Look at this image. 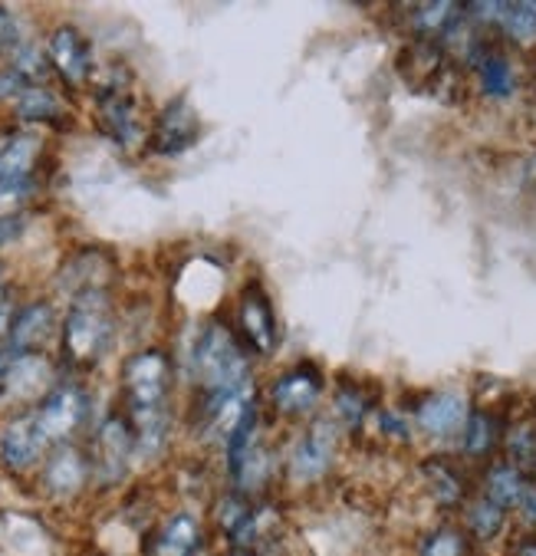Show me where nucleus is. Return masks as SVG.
<instances>
[{"mask_svg":"<svg viewBox=\"0 0 536 556\" xmlns=\"http://www.w3.org/2000/svg\"><path fill=\"white\" fill-rule=\"evenodd\" d=\"M319 395H323V372L316 366H296L286 376H280L270 389L273 408L286 418H299L316 408Z\"/></svg>","mask_w":536,"mask_h":556,"instance_id":"7","label":"nucleus"},{"mask_svg":"<svg viewBox=\"0 0 536 556\" xmlns=\"http://www.w3.org/2000/svg\"><path fill=\"white\" fill-rule=\"evenodd\" d=\"M110 337H113V319L110 309H105V296L99 290L82 293L66 316V340H63L66 356L86 366L102 356V350L110 346Z\"/></svg>","mask_w":536,"mask_h":556,"instance_id":"3","label":"nucleus"},{"mask_svg":"<svg viewBox=\"0 0 536 556\" xmlns=\"http://www.w3.org/2000/svg\"><path fill=\"white\" fill-rule=\"evenodd\" d=\"M17 113L27 123H53L60 116V99L50 89H37L30 86L21 99H17Z\"/></svg>","mask_w":536,"mask_h":556,"instance_id":"27","label":"nucleus"},{"mask_svg":"<svg viewBox=\"0 0 536 556\" xmlns=\"http://www.w3.org/2000/svg\"><path fill=\"white\" fill-rule=\"evenodd\" d=\"M21 43V30H17V21L0 8V53L4 50H17Z\"/></svg>","mask_w":536,"mask_h":556,"instance_id":"32","label":"nucleus"},{"mask_svg":"<svg viewBox=\"0 0 536 556\" xmlns=\"http://www.w3.org/2000/svg\"><path fill=\"white\" fill-rule=\"evenodd\" d=\"M477 79H481V89L490 96V99H510L513 89H516V76H513V66L503 53L490 50L477 66H474Z\"/></svg>","mask_w":536,"mask_h":556,"instance_id":"23","label":"nucleus"},{"mask_svg":"<svg viewBox=\"0 0 536 556\" xmlns=\"http://www.w3.org/2000/svg\"><path fill=\"white\" fill-rule=\"evenodd\" d=\"M50 60L56 63V70L63 73L66 83H82L92 70L89 43L82 40V34L76 27H60L50 37Z\"/></svg>","mask_w":536,"mask_h":556,"instance_id":"13","label":"nucleus"},{"mask_svg":"<svg viewBox=\"0 0 536 556\" xmlns=\"http://www.w3.org/2000/svg\"><path fill=\"white\" fill-rule=\"evenodd\" d=\"M526 481H529V478H523V475H520L513 465H507V462L490 465L487 475H484V497H487L490 504H497L500 510H516Z\"/></svg>","mask_w":536,"mask_h":556,"instance_id":"19","label":"nucleus"},{"mask_svg":"<svg viewBox=\"0 0 536 556\" xmlns=\"http://www.w3.org/2000/svg\"><path fill=\"white\" fill-rule=\"evenodd\" d=\"M421 475H424L427 491H432L438 507L455 510V507L468 504V481H464V475L448 458H427L421 465Z\"/></svg>","mask_w":536,"mask_h":556,"instance_id":"14","label":"nucleus"},{"mask_svg":"<svg viewBox=\"0 0 536 556\" xmlns=\"http://www.w3.org/2000/svg\"><path fill=\"white\" fill-rule=\"evenodd\" d=\"M43 438L37 431V421L34 415L30 418H21V421H11L0 434V458H4L11 468H30L40 452H43Z\"/></svg>","mask_w":536,"mask_h":556,"instance_id":"15","label":"nucleus"},{"mask_svg":"<svg viewBox=\"0 0 536 556\" xmlns=\"http://www.w3.org/2000/svg\"><path fill=\"white\" fill-rule=\"evenodd\" d=\"M500 438H503L500 434V425H497V418L490 412H471L468 415V425L461 431V448H464L468 458L481 462V458H487L497 448Z\"/></svg>","mask_w":536,"mask_h":556,"instance_id":"21","label":"nucleus"},{"mask_svg":"<svg viewBox=\"0 0 536 556\" xmlns=\"http://www.w3.org/2000/svg\"><path fill=\"white\" fill-rule=\"evenodd\" d=\"M468 399L455 389H438L427 392L418 408H414V425L435 441H448L458 438L468 425Z\"/></svg>","mask_w":536,"mask_h":556,"instance_id":"6","label":"nucleus"},{"mask_svg":"<svg viewBox=\"0 0 536 556\" xmlns=\"http://www.w3.org/2000/svg\"><path fill=\"white\" fill-rule=\"evenodd\" d=\"M21 228H24V220H21V217H0V244L14 241V238L21 235Z\"/></svg>","mask_w":536,"mask_h":556,"instance_id":"35","label":"nucleus"},{"mask_svg":"<svg viewBox=\"0 0 536 556\" xmlns=\"http://www.w3.org/2000/svg\"><path fill=\"white\" fill-rule=\"evenodd\" d=\"M194 543H197V523H194V517L178 514V517L168 520L158 546H162V556H188L194 549Z\"/></svg>","mask_w":536,"mask_h":556,"instance_id":"26","label":"nucleus"},{"mask_svg":"<svg viewBox=\"0 0 536 556\" xmlns=\"http://www.w3.org/2000/svg\"><path fill=\"white\" fill-rule=\"evenodd\" d=\"M99 116H102V126L110 132L119 146H136L142 129H139V113H136V102L123 92L116 96H102V105H99Z\"/></svg>","mask_w":536,"mask_h":556,"instance_id":"16","label":"nucleus"},{"mask_svg":"<svg viewBox=\"0 0 536 556\" xmlns=\"http://www.w3.org/2000/svg\"><path fill=\"white\" fill-rule=\"evenodd\" d=\"M34 191L30 178H0V207L21 204Z\"/></svg>","mask_w":536,"mask_h":556,"instance_id":"30","label":"nucleus"},{"mask_svg":"<svg viewBox=\"0 0 536 556\" xmlns=\"http://www.w3.org/2000/svg\"><path fill=\"white\" fill-rule=\"evenodd\" d=\"M238 316H241V329H244V337H247V343L257 350V353H273L277 350V316H273V303H270V296L254 283V287H247L244 290V296H241V309H238Z\"/></svg>","mask_w":536,"mask_h":556,"instance_id":"10","label":"nucleus"},{"mask_svg":"<svg viewBox=\"0 0 536 556\" xmlns=\"http://www.w3.org/2000/svg\"><path fill=\"white\" fill-rule=\"evenodd\" d=\"M336 412L343 415L346 425H359L369 412V399L359 389H340L336 395Z\"/></svg>","mask_w":536,"mask_h":556,"instance_id":"29","label":"nucleus"},{"mask_svg":"<svg viewBox=\"0 0 536 556\" xmlns=\"http://www.w3.org/2000/svg\"><path fill=\"white\" fill-rule=\"evenodd\" d=\"M503 523H507V510H500L497 504H490L484 494H481L477 501H471L468 510H464V527H468V533H471L474 540H481V543L497 540L500 530H503Z\"/></svg>","mask_w":536,"mask_h":556,"instance_id":"24","label":"nucleus"},{"mask_svg":"<svg viewBox=\"0 0 536 556\" xmlns=\"http://www.w3.org/2000/svg\"><path fill=\"white\" fill-rule=\"evenodd\" d=\"M516 510H520L523 523H526L529 530H536V481H526V488H523V497H520Z\"/></svg>","mask_w":536,"mask_h":556,"instance_id":"33","label":"nucleus"},{"mask_svg":"<svg viewBox=\"0 0 536 556\" xmlns=\"http://www.w3.org/2000/svg\"><path fill=\"white\" fill-rule=\"evenodd\" d=\"M53 329V309L47 303H34L24 306L14 319H11V346L17 353H27L30 346L43 343Z\"/></svg>","mask_w":536,"mask_h":556,"instance_id":"18","label":"nucleus"},{"mask_svg":"<svg viewBox=\"0 0 536 556\" xmlns=\"http://www.w3.org/2000/svg\"><path fill=\"white\" fill-rule=\"evenodd\" d=\"M201 136V119L191 109L188 99H175L165 113L158 116L155 129H152V152L155 155H181L188 152Z\"/></svg>","mask_w":536,"mask_h":556,"instance_id":"8","label":"nucleus"},{"mask_svg":"<svg viewBox=\"0 0 536 556\" xmlns=\"http://www.w3.org/2000/svg\"><path fill=\"white\" fill-rule=\"evenodd\" d=\"M510 556H536V536H523V540H516V543H513V549H510Z\"/></svg>","mask_w":536,"mask_h":556,"instance_id":"36","label":"nucleus"},{"mask_svg":"<svg viewBox=\"0 0 536 556\" xmlns=\"http://www.w3.org/2000/svg\"><path fill=\"white\" fill-rule=\"evenodd\" d=\"M126 395L145 455H155L168 431V359L162 353H139L126 363Z\"/></svg>","mask_w":536,"mask_h":556,"instance_id":"1","label":"nucleus"},{"mask_svg":"<svg viewBox=\"0 0 536 556\" xmlns=\"http://www.w3.org/2000/svg\"><path fill=\"white\" fill-rule=\"evenodd\" d=\"M14 353H0V386H8V376H11V369H14Z\"/></svg>","mask_w":536,"mask_h":556,"instance_id":"37","label":"nucleus"},{"mask_svg":"<svg viewBox=\"0 0 536 556\" xmlns=\"http://www.w3.org/2000/svg\"><path fill=\"white\" fill-rule=\"evenodd\" d=\"M333 452H336V425L330 418H312L306 434L293 444L290 475L299 484L319 481L330 471V465H333Z\"/></svg>","mask_w":536,"mask_h":556,"instance_id":"5","label":"nucleus"},{"mask_svg":"<svg viewBox=\"0 0 536 556\" xmlns=\"http://www.w3.org/2000/svg\"><path fill=\"white\" fill-rule=\"evenodd\" d=\"M421 556H468V536L458 527H442L421 543Z\"/></svg>","mask_w":536,"mask_h":556,"instance_id":"28","label":"nucleus"},{"mask_svg":"<svg viewBox=\"0 0 536 556\" xmlns=\"http://www.w3.org/2000/svg\"><path fill=\"white\" fill-rule=\"evenodd\" d=\"M398 73L414 92H427L448 99L451 86L458 83V66L451 63L448 50L435 40H414L398 53Z\"/></svg>","mask_w":536,"mask_h":556,"instance_id":"4","label":"nucleus"},{"mask_svg":"<svg viewBox=\"0 0 536 556\" xmlns=\"http://www.w3.org/2000/svg\"><path fill=\"white\" fill-rule=\"evenodd\" d=\"M27 76L21 70H4L0 73V99H21L27 92Z\"/></svg>","mask_w":536,"mask_h":556,"instance_id":"31","label":"nucleus"},{"mask_svg":"<svg viewBox=\"0 0 536 556\" xmlns=\"http://www.w3.org/2000/svg\"><path fill=\"white\" fill-rule=\"evenodd\" d=\"M194 376L204 389V395L228 392L238 386H247V359L241 346L234 343L231 329L221 323H210L201 329L197 346H194Z\"/></svg>","mask_w":536,"mask_h":556,"instance_id":"2","label":"nucleus"},{"mask_svg":"<svg viewBox=\"0 0 536 556\" xmlns=\"http://www.w3.org/2000/svg\"><path fill=\"white\" fill-rule=\"evenodd\" d=\"M379 425H382V431L392 434V438H408V425H405V418L395 415V412H382Z\"/></svg>","mask_w":536,"mask_h":556,"instance_id":"34","label":"nucleus"},{"mask_svg":"<svg viewBox=\"0 0 536 556\" xmlns=\"http://www.w3.org/2000/svg\"><path fill=\"white\" fill-rule=\"evenodd\" d=\"M132 455V431L123 418H105L95 441V468L102 481H119Z\"/></svg>","mask_w":536,"mask_h":556,"instance_id":"11","label":"nucleus"},{"mask_svg":"<svg viewBox=\"0 0 536 556\" xmlns=\"http://www.w3.org/2000/svg\"><path fill=\"white\" fill-rule=\"evenodd\" d=\"M86 481V462L79 458L76 448H60L53 458H50V468H47V484L53 494H76Z\"/></svg>","mask_w":536,"mask_h":556,"instance_id":"22","label":"nucleus"},{"mask_svg":"<svg viewBox=\"0 0 536 556\" xmlns=\"http://www.w3.org/2000/svg\"><path fill=\"white\" fill-rule=\"evenodd\" d=\"M507 465H513L523 478H536V418H520L503 431Z\"/></svg>","mask_w":536,"mask_h":556,"instance_id":"17","label":"nucleus"},{"mask_svg":"<svg viewBox=\"0 0 536 556\" xmlns=\"http://www.w3.org/2000/svg\"><path fill=\"white\" fill-rule=\"evenodd\" d=\"M8 323H11V309H8V303H0V332L8 329Z\"/></svg>","mask_w":536,"mask_h":556,"instance_id":"39","label":"nucleus"},{"mask_svg":"<svg viewBox=\"0 0 536 556\" xmlns=\"http://www.w3.org/2000/svg\"><path fill=\"white\" fill-rule=\"evenodd\" d=\"M86 418V395L73 386H63L56 392L47 395V402L40 405V412L34 415L40 438L50 441H63L79 421Z\"/></svg>","mask_w":536,"mask_h":556,"instance_id":"9","label":"nucleus"},{"mask_svg":"<svg viewBox=\"0 0 536 556\" xmlns=\"http://www.w3.org/2000/svg\"><path fill=\"white\" fill-rule=\"evenodd\" d=\"M526 185H536V155H529V162H526Z\"/></svg>","mask_w":536,"mask_h":556,"instance_id":"38","label":"nucleus"},{"mask_svg":"<svg viewBox=\"0 0 536 556\" xmlns=\"http://www.w3.org/2000/svg\"><path fill=\"white\" fill-rule=\"evenodd\" d=\"M50 386V366H47V359H40V356H21L17 353V359H14V369H11V376H8V389L14 392V395H37V392H43Z\"/></svg>","mask_w":536,"mask_h":556,"instance_id":"25","label":"nucleus"},{"mask_svg":"<svg viewBox=\"0 0 536 556\" xmlns=\"http://www.w3.org/2000/svg\"><path fill=\"white\" fill-rule=\"evenodd\" d=\"M40 139L30 132H14L0 142V178H30Z\"/></svg>","mask_w":536,"mask_h":556,"instance_id":"20","label":"nucleus"},{"mask_svg":"<svg viewBox=\"0 0 536 556\" xmlns=\"http://www.w3.org/2000/svg\"><path fill=\"white\" fill-rule=\"evenodd\" d=\"M0 303H4V300H0Z\"/></svg>","mask_w":536,"mask_h":556,"instance_id":"40","label":"nucleus"},{"mask_svg":"<svg viewBox=\"0 0 536 556\" xmlns=\"http://www.w3.org/2000/svg\"><path fill=\"white\" fill-rule=\"evenodd\" d=\"M468 21V8L464 4H414L408 8V27L414 30L418 40H435L445 43L461 24Z\"/></svg>","mask_w":536,"mask_h":556,"instance_id":"12","label":"nucleus"}]
</instances>
